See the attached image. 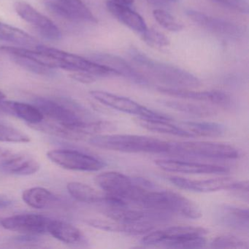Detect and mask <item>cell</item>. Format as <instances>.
Masks as SVG:
<instances>
[{"label": "cell", "mask_w": 249, "mask_h": 249, "mask_svg": "<svg viewBox=\"0 0 249 249\" xmlns=\"http://www.w3.org/2000/svg\"><path fill=\"white\" fill-rule=\"evenodd\" d=\"M160 103L163 106L176 111L198 116V117H210L216 114V112L212 107H208L203 105L169 100H160Z\"/></svg>", "instance_id": "obj_29"}, {"label": "cell", "mask_w": 249, "mask_h": 249, "mask_svg": "<svg viewBox=\"0 0 249 249\" xmlns=\"http://www.w3.org/2000/svg\"><path fill=\"white\" fill-rule=\"evenodd\" d=\"M160 92L166 95L186 100H196L207 102L217 106H229L231 99L227 93L224 91L212 90V91H192L188 89L172 88V87H160L157 88Z\"/></svg>", "instance_id": "obj_15"}, {"label": "cell", "mask_w": 249, "mask_h": 249, "mask_svg": "<svg viewBox=\"0 0 249 249\" xmlns=\"http://www.w3.org/2000/svg\"><path fill=\"white\" fill-rule=\"evenodd\" d=\"M213 2L243 14H249V3L246 0H212Z\"/></svg>", "instance_id": "obj_40"}, {"label": "cell", "mask_w": 249, "mask_h": 249, "mask_svg": "<svg viewBox=\"0 0 249 249\" xmlns=\"http://www.w3.org/2000/svg\"><path fill=\"white\" fill-rule=\"evenodd\" d=\"M134 203L146 210L169 214L177 213L192 219H197L202 215L196 204L183 195L171 191L143 189Z\"/></svg>", "instance_id": "obj_2"}, {"label": "cell", "mask_w": 249, "mask_h": 249, "mask_svg": "<svg viewBox=\"0 0 249 249\" xmlns=\"http://www.w3.org/2000/svg\"><path fill=\"white\" fill-rule=\"evenodd\" d=\"M8 56L16 64L19 65L24 69L27 70V71L37 74V75H46V76H50V75H53V72H52L53 69L43 66L29 58L14 54H10Z\"/></svg>", "instance_id": "obj_36"}, {"label": "cell", "mask_w": 249, "mask_h": 249, "mask_svg": "<svg viewBox=\"0 0 249 249\" xmlns=\"http://www.w3.org/2000/svg\"><path fill=\"white\" fill-rule=\"evenodd\" d=\"M11 202L6 199H0V208H5V207L9 206Z\"/></svg>", "instance_id": "obj_46"}, {"label": "cell", "mask_w": 249, "mask_h": 249, "mask_svg": "<svg viewBox=\"0 0 249 249\" xmlns=\"http://www.w3.org/2000/svg\"><path fill=\"white\" fill-rule=\"evenodd\" d=\"M14 153L15 152L11 151V150L0 146V160H1V161H5V160H8L10 157L14 155Z\"/></svg>", "instance_id": "obj_44"}, {"label": "cell", "mask_w": 249, "mask_h": 249, "mask_svg": "<svg viewBox=\"0 0 249 249\" xmlns=\"http://www.w3.org/2000/svg\"><path fill=\"white\" fill-rule=\"evenodd\" d=\"M71 77L75 81L83 83V84H91V83L94 82L97 78L92 74L86 72H73V73L71 74Z\"/></svg>", "instance_id": "obj_42"}, {"label": "cell", "mask_w": 249, "mask_h": 249, "mask_svg": "<svg viewBox=\"0 0 249 249\" xmlns=\"http://www.w3.org/2000/svg\"><path fill=\"white\" fill-rule=\"evenodd\" d=\"M135 122L140 126L147 130L159 133L168 134L183 138H194L192 134L183 129L180 126H176L170 123V121L155 120V119H143L137 118Z\"/></svg>", "instance_id": "obj_26"}, {"label": "cell", "mask_w": 249, "mask_h": 249, "mask_svg": "<svg viewBox=\"0 0 249 249\" xmlns=\"http://www.w3.org/2000/svg\"><path fill=\"white\" fill-rule=\"evenodd\" d=\"M221 221L223 224L239 230H246L249 228V211L248 209L224 205L221 208Z\"/></svg>", "instance_id": "obj_28"}, {"label": "cell", "mask_w": 249, "mask_h": 249, "mask_svg": "<svg viewBox=\"0 0 249 249\" xmlns=\"http://www.w3.org/2000/svg\"><path fill=\"white\" fill-rule=\"evenodd\" d=\"M206 239L201 234H189L167 240L161 246L170 249H201L205 247Z\"/></svg>", "instance_id": "obj_33"}, {"label": "cell", "mask_w": 249, "mask_h": 249, "mask_svg": "<svg viewBox=\"0 0 249 249\" xmlns=\"http://www.w3.org/2000/svg\"><path fill=\"white\" fill-rule=\"evenodd\" d=\"M47 232L57 240L68 244L79 243L83 238L79 229L69 223L59 220L50 219L48 224Z\"/></svg>", "instance_id": "obj_23"}, {"label": "cell", "mask_w": 249, "mask_h": 249, "mask_svg": "<svg viewBox=\"0 0 249 249\" xmlns=\"http://www.w3.org/2000/svg\"><path fill=\"white\" fill-rule=\"evenodd\" d=\"M0 53L24 56L51 69H65V64L62 61L38 49L34 51L24 48L0 46Z\"/></svg>", "instance_id": "obj_21"}, {"label": "cell", "mask_w": 249, "mask_h": 249, "mask_svg": "<svg viewBox=\"0 0 249 249\" xmlns=\"http://www.w3.org/2000/svg\"><path fill=\"white\" fill-rule=\"evenodd\" d=\"M153 16L161 27L172 33H178L184 28L180 21L164 10L155 9L153 11Z\"/></svg>", "instance_id": "obj_35"}, {"label": "cell", "mask_w": 249, "mask_h": 249, "mask_svg": "<svg viewBox=\"0 0 249 249\" xmlns=\"http://www.w3.org/2000/svg\"><path fill=\"white\" fill-rule=\"evenodd\" d=\"M55 1L72 5V6L78 7V8H83L87 7V5L81 0H55Z\"/></svg>", "instance_id": "obj_43"}, {"label": "cell", "mask_w": 249, "mask_h": 249, "mask_svg": "<svg viewBox=\"0 0 249 249\" xmlns=\"http://www.w3.org/2000/svg\"><path fill=\"white\" fill-rule=\"evenodd\" d=\"M170 152L224 160H233L240 157V151L232 145L206 141L170 142Z\"/></svg>", "instance_id": "obj_4"}, {"label": "cell", "mask_w": 249, "mask_h": 249, "mask_svg": "<svg viewBox=\"0 0 249 249\" xmlns=\"http://www.w3.org/2000/svg\"><path fill=\"white\" fill-rule=\"evenodd\" d=\"M88 225L98 230L111 232H122L128 234H143L151 232L154 229L152 222L139 221V222L124 223L114 220L88 219L86 221Z\"/></svg>", "instance_id": "obj_18"}, {"label": "cell", "mask_w": 249, "mask_h": 249, "mask_svg": "<svg viewBox=\"0 0 249 249\" xmlns=\"http://www.w3.org/2000/svg\"><path fill=\"white\" fill-rule=\"evenodd\" d=\"M47 157L52 162L67 170L95 172L106 166L102 160L74 150H52L47 153Z\"/></svg>", "instance_id": "obj_7"}, {"label": "cell", "mask_w": 249, "mask_h": 249, "mask_svg": "<svg viewBox=\"0 0 249 249\" xmlns=\"http://www.w3.org/2000/svg\"><path fill=\"white\" fill-rule=\"evenodd\" d=\"M164 2H177L178 0H161Z\"/></svg>", "instance_id": "obj_47"}, {"label": "cell", "mask_w": 249, "mask_h": 249, "mask_svg": "<svg viewBox=\"0 0 249 249\" xmlns=\"http://www.w3.org/2000/svg\"><path fill=\"white\" fill-rule=\"evenodd\" d=\"M115 3L119 4L121 5H124V6L130 7L135 2V0H110Z\"/></svg>", "instance_id": "obj_45"}, {"label": "cell", "mask_w": 249, "mask_h": 249, "mask_svg": "<svg viewBox=\"0 0 249 249\" xmlns=\"http://www.w3.org/2000/svg\"><path fill=\"white\" fill-rule=\"evenodd\" d=\"M91 60L114 71L119 76H124L135 84L147 86L148 80L141 72H138L129 62L120 56L110 53H94L91 56Z\"/></svg>", "instance_id": "obj_16"}, {"label": "cell", "mask_w": 249, "mask_h": 249, "mask_svg": "<svg viewBox=\"0 0 249 249\" xmlns=\"http://www.w3.org/2000/svg\"><path fill=\"white\" fill-rule=\"evenodd\" d=\"M208 233L207 230L202 227H192V226H178L170 227L165 230H158L148 233L141 240V243L146 246H161L164 242L180 236L188 234H201L205 235Z\"/></svg>", "instance_id": "obj_19"}, {"label": "cell", "mask_w": 249, "mask_h": 249, "mask_svg": "<svg viewBox=\"0 0 249 249\" xmlns=\"http://www.w3.org/2000/svg\"><path fill=\"white\" fill-rule=\"evenodd\" d=\"M106 5L109 12L130 30L142 34L148 28L143 18L130 7L119 5L110 0L107 1Z\"/></svg>", "instance_id": "obj_20"}, {"label": "cell", "mask_w": 249, "mask_h": 249, "mask_svg": "<svg viewBox=\"0 0 249 249\" xmlns=\"http://www.w3.org/2000/svg\"><path fill=\"white\" fill-rule=\"evenodd\" d=\"M30 137L21 131L0 124V142H29Z\"/></svg>", "instance_id": "obj_39"}, {"label": "cell", "mask_w": 249, "mask_h": 249, "mask_svg": "<svg viewBox=\"0 0 249 249\" xmlns=\"http://www.w3.org/2000/svg\"><path fill=\"white\" fill-rule=\"evenodd\" d=\"M13 115L27 122L29 124H36L43 122L44 116L35 105L20 102L8 101Z\"/></svg>", "instance_id": "obj_31"}, {"label": "cell", "mask_w": 249, "mask_h": 249, "mask_svg": "<svg viewBox=\"0 0 249 249\" xmlns=\"http://www.w3.org/2000/svg\"><path fill=\"white\" fill-rule=\"evenodd\" d=\"M229 191L232 192L233 195L235 196L242 198L243 200H246V202L249 201V182L247 180H235Z\"/></svg>", "instance_id": "obj_41"}, {"label": "cell", "mask_w": 249, "mask_h": 249, "mask_svg": "<svg viewBox=\"0 0 249 249\" xmlns=\"http://www.w3.org/2000/svg\"><path fill=\"white\" fill-rule=\"evenodd\" d=\"M22 199L27 205L36 209L50 208L56 203L57 197L43 187H33L24 191Z\"/></svg>", "instance_id": "obj_24"}, {"label": "cell", "mask_w": 249, "mask_h": 249, "mask_svg": "<svg viewBox=\"0 0 249 249\" xmlns=\"http://www.w3.org/2000/svg\"><path fill=\"white\" fill-rule=\"evenodd\" d=\"M89 144L97 148L124 153H170V142L134 135H97Z\"/></svg>", "instance_id": "obj_3"}, {"label": "cell", "mask_w": 249, "mask_h": 249, "mask_svg": "<svg viewBox=\"0 0 249 249\" xmlns=\"http://www.w3.org/2000/svg\"><path fill=\"white\" fill-rule=\"evenodd\" d=\"M128 53L138 68L167 87L189 89L201 86L200 80L191 72L174 65L154 60L138 49L131 48Z\"/></svg>", "instance_id": "obj_1"}, {"label": "cell", "mask_w": 249, "mask_h": 249, "mask_svg": "<svg viewBox=\"0 0 249 249\" xmlns=\"http://www.w3.org/2000/svg\"><path fill=\"white\" fill-rule=\"evenodd\" d=\"M0 40L20 46H35L36 39L20 29L0 22Z\"/></svg>", "instance_id": "obj_32"}, {"label": "cell", "mask_w": 249, "mask_h": 249, "mask_svg": "<svg viewBox=\"0 0 249 249\" xmlns=\"http://www.w3.org/2000/svg\"><path fill=\"white\" fill-rule=\"evenodd\" d=\"M141 35L142 40L151 47H167L170 43L168 37L156 29L147 28V30Z\"/></svg>", "instance_id": "obj_38"}, {"label": "cell", "mask_w": 249, "mask_h": 249, "mask_svg": "<svg viewBox=\"0 0 249 249\" xmlns=\"http://www.w3.org/2000/svg\"><path fill=\"white\" fill-rule=\"evenodd\" d=\"M95 182L107 195L123 199L128 204L136 192L138 183L132 179L117 172H106L96 176Z\"/></svg>", "instance_id": "obj_8"}, {"label": "cell", "mask_w": 249, "mask_h": 249, "mask_svg": "<svg viewBox=\"0 0 249 249\" xmlns=\"http://www.w3.org/2000/svg\"><path fill=\"white\" fill-rule=\"evenodd\" d=\"M2 169L7 173L17 176L36 174L40 168L38 161L27 154L14 153L8 160L2 161Z\"/></svg>", "instance_id": "obj_22"}, {"label": "cell", "mask_w": 249, "mask_h": 249, "mask_svg": "<svg viewBox=\"0 0 249 249\" xmlns=\"http://www.w3.org/2000/svg\"><path fill=\"white\" fill-rule=\"evenodd\" d=\"M169 181L180 189L195 192H217L220 190H230L235 180L230 178L209 179V180H191L178 176H169Z\"/></svg>", "instance_id": "obj_17"}, {"label": "cell", "mask_w": 249, "mask_h": 249, "mask_svg": "<svg viewBox=\"0 0 249 249\" xmlns=\"http://www.w3.org/2000/svg\"><path fill=\"white\" fill-rule=\"evenodd\" d=\"M211 247L215 249H249V244L240 237L231 234H224L215 237L211 242Z\"/></svg>", "instance_id": "obj_37"}, {"label": "cell", "mask_w": 249, "mask_h": 249, "mask_svg": "<svg viewBox=\"0 0 249 249\" xmlns=\"http://www.w3.org/2000/svg\"><path fill=\"white\" fill-rule=\"evenodd\" d=\"M36 49L46 52L62 61L65 64V70L66 71L89 72L96 77L119 76L117 72L110 68L97 63L94 61L81 57L78 55L47 46H37Z\"/></svg>", "instance_id": "obj_6"}, {"label": "cell", "mask_w": 249, "mask_h": 249, "mask_svg": "<svg viewBox=\"0 0 249 249\" xmlns=\"http://www.w3.org/2000/svg\"><path fill=\"white\" fill-rule=\"evenodd\" d=\"M36 130L40 131V132H44V133L49 134V135H53V136L57 137V138H62V139L71 140V141H79L84 138V135L78 133L74 131L73 129L64 126L58 123H43V122H40L36 124H29Z\"/></svg>", "instance_id": "obj_30"}, {"label": "cell", "mask_w": 249, "mask_h": 249, "mask_svg": "<svg viewBox=\"0 0 249 249\" xmlns=\"http://www.w3.org/2000/svg\"><path fill=\"white\" fill-rule=\"evenodd\" d=\"M69 128L84 136L87 135H97V134L104 133V132H111L116 130V125L113 124L111 122H103V121L92 122H84L77 126Z\"/></svg>", "instance_id": "obj_34"}, {"label": "cell", "mask_w": 249, "mask_h": 249, "mask_svg": "<svg viewBox=\"0 0 249 249\" xmlns=\"http://www.w3.org/2000/svg\"><path fill=\"white\" fill-rule=\"evenodd\" d=\"M70 195L81 202L85 203H105L106 194L94 189L91 186L80 182H71L67 185Z\"/></svg>", "instance_id": "obj_25"}, {"label": "cell", "mask_w": 249, "mask_h": 249, "mask_svg": "<svg viewBox=\"0 0 249 249\" xmlns=\"http://www.w3.org/2000/svg\"><path fill=\"white\" fill-rule=\"evenodd\" d=\"M49 221L50 218L38 214H18L4 218L1 224L5 230L36 235L47 232Z\"/></svg>", "instance_id": "obj_11"}, {"label": "cell", "mask_w": 249, "mask_h": 249, "mask_svg": "<svg viewBox=\"0 0 249 249\" xmlns=\"http://www.w3.org/2000/svg\"><path fill=\"white\" fill-rule=\"evenodd\" d=\"M90 95L99 103L123 113L135 115L143 119L172 120L171 118L169 116L150 110L145 106H141L139 103L127 97H122V96L116 95L107 91H99V90L90 91Z\"/></svg>", "instance_id": "obj_5"}, {"label": "cell", "mask_w": 249, "mask_h": 249, "mask_svg": "<svg viewBox=\"0 0 249 249\" xmlns=\"http://www.w3.org/2000/svg\"><path fill=\"white\" fill-rule=\"evenodd\" d=\"M14 7L18 15L34 27L43 37L52 41L61 40L62 33L56 24L31 5L24 1H17Z\"/></svg>", "instance_id": "obj_9"}, {"label": "cell", "mask_w": 249, "mask_h": 249, "mask_svg": "<svg viewBox=\"0 0 249 249\" xmlns=\"http://www.w3.org/2000/svg\"><path fill=\"white\" fill-rule=\"evenodd\" d=\"M156 164L164 171L186 174H227L230 169L215 164H203L176 160H157Z\"/></svg>", "instance_id": "obj_14"}, {"label": "cell", "mask_w": 249, "mask_h": 249, "mask_svg": "<svg viewBox=\"0 0 249 249\" xmlns=\"http://www.w3.org/2000/svg\"><path fill=\"white\" fill-rule=\"evenodd\" d=\"M104 214L114 221L124 223L139 222V221H166L169 218V213L159 211L146 210L131 209L127 205H107Z\"/></svg>", "instance_id": "obj_13"}, {"label": "cell", "mask_w": 249, "mask_h": 249, "mask_svg": "<svg viewBox=\"0 0 249 249\" xmlns=\"http://www.w3.org/2000/svg\"><path fill=\"white\" fill-rule=\"evenodd\" d=\"M180 126L194 137L216 138L225 133L224 126L214 122H183L180 123Z\"/></svg>", "instance_id": "obj_27"}, {"label": "cell", "mask_w": 249, "mask_h": 249, "mask_svg": "<svg viewBox=\"0 0 249 249\" xmlns=\"http://www.w3.org/2000/svg\"><path fill=\"white\" fill-rule=\"evenodd\" d=\"M34 105L43 116L68 127L77 126L84 122L73 109L54 100L39 97L35 100Z\"/></svg>", "instance_id": "obj_12"}, {"label": "cell", "mask_w": 249, "mask_h": 249, "mask_svg": "<svg viewBox=\"0 0 249 249\" xmlns=\"http://www.w3.org/2000/svg\"><path fill=\"white\" fill-rule=\"evenodd\" d=\"M186 14L195 24L218 36L229 38H238L244 34L243 29L240 26L227 20L211 17L192 9L187 10Z\"/></svg>", "instance_id": "obj_10"}]
</instances>
